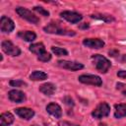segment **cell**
<instances>
[{
	"label": "cell",
	"instance_id": "6da1fadb",
	"mask_svg": "<svg viewBox=\"0 0 126 126\" xmlns=\"http://www.w3.org/2000/svg\"><path fill=\"white\" fill-rule=\"evenodd\" d=\"M92 60L94 64L96 70L100 73H106L111 66L110 61L106 57H104L100 54H94L92 56Z\"/></svg>",
	"mask_w": 126,
	"mask_h": 126
},
{
	"label": "cell",
	"instance_id": "7a4b0ae2",
	"mask_svg": "<svg viewBox=\"0 0 126 126\" xmlns=\"http://www.w3.org/2000/svg\"><path fill=\"white\" fill-rule=\"evenodd\" d=\"M44 32L48 33H56V34H61V35H74L75 32L70 31L66 28H62L58 23H50L46 27H44Z\"/></svg>",
	"mask_w": 126,
	"mask_h": 126
},
{
	"label": "cell",
	"instance_id": "3957f363",
	"mask_svg": "<svg viewBox=\"0 0 126 126\" xmlns=\"http://www.w3.org/2000/svg\"><path fill=\"white\" fill-rule=\"evenodd\" d=\"M16 12H17V14H18L21 18L27 20L28 22H30V23H32V24H37V23L39 22V19H38L34 14H32L30 10H28V9H26V8L18 7V8L16 9Z\"/></svg>",
	"mask_w": 126,
	"mask_h": 126
},
{
	"label": "cell",
	"instance_id": "277c9868",
	"mask_svg": "<svg viewBox=\"0 0 126 126\" xmlns=\"http://www.w3.org/2000/svg\"><path fill=\"white\" fill-rule=\"evenodd\" d=\"M110 112V106L106 103V102H101L99 103L92 112V115L94 117V118H102V117H105L109 114Z\"/></svg>",
	"mask_w": 126,
	"mask_h": 126
},
{
	"label": "cell",
	"instance_id": "5b68a950",
	"mask_svg": "<svg viewBox=\"0 0 126 126\" xmlns=\"http://www.w3.org/2000/svg\"><path fill=\"white\" fill-rule=\"evenodd\" d=\"M78 79L81 83L87 84V85H93V86L99 87L102 84V80L100 79V77L96 75H81Z\"/></svg>",
	"mask_w": 126,
	"mask_h": 126
},
{
	"label": "cell",
	"instance_id": "8992f818",
	"mask_svg": "<svg viewBox=\"0 0 126 126\" xmlns=\"http://www.w3.org/2000/svg\"><path fill=\"white\" fill-rule=\"evenodd\" d=\"M1 46H2V50H3L6 54H8V55H10V56H18V55H20V53H21L20 48H19L18 46L14 45V44H13L11 41H9V40H4V41H2Z\"/></svg>",
	"mask_w": 126,
	"mask_h": 126
},
{
	"label": "cell",
	"instance_id": "52a82bcc",
	"mask_svg": "<svg viewBox=\"0 0 126 126\" xmlns=\"http://www.w3.org/2000/svg\"><path fill=\"white\" fill-rule=\"evenodd\" d=\"M60 16L71 24H77L83 18L81 14L73 12V11H63V12L60 13Z\"/></svg>",
	"mask_w": 126,
	"mask_h": 126
},
{
	"label": "cell",
	"instance_id": "ba28073f",
	"mask_svg": "<svg viewBox=\"0 0 126 126\" xmlns=\"http://www.w3.org/2000/svg\"><path fill=\"white\" fill-rule=\"evenodd\" d=\"M57 64L61 68H64V69H67V70H71V71H77V70L83 69V67H84V65L82 63L73 62V61H67V60H59Z\"/></svg>",
	"mask_w": 126,
	"mask_h": 126
},
{
	"label": "cell",
	"instance_id": "9c48e42d",
	"mask_svg": "<svg viewBox=\"0 0 126 126\" xmlns=\"http://www.w3.org/2000/svg\"><path fill=\"white\" fill-rule=\"evenodd\" d=\"M0 29L3 32H11L15 29V24L10 18L2 16L0 20Z\"/></svg>",
	"mask_w": 126,
	"mask_h": 126
},
{
	"label": "cell",
	"instance_id": "30bf717a",
	"mask_svg": "<svg viewBox=\"0 0 126 126\" xmlns=\"http://www.w3.org/2000/svg\"><path fill=\"white\" fill-rule=\"evenodd\" d=\"M8 96H9V99L13 102H17V103H20V102H23L24 100H26V95L23 92L19 91V90H12L8 93Z\"/></svg>",
	"mask_w": 126,
	"mask_h": 126
},
{
	"label": "cell",
	"instance_id": "8fae6325",
	"mask_svg": "<svg viewBox=\"0 0 126 126\" xmlns=\"http://www.w3.org/2000/svg\"><path fill=\"white\" fill-rule=\"evenodd\" d=\"M83 44L90 48L98 49L104 45V41L99 38H86L83 40Z\"/></svg>",
	"mask_w": 126,
	"mask_h": 126
},
{
	"label": "cell",
	"instance_id": "7c38bea8",
	"mask_svg": "<svg viewBox=\"0 0 126 126\" xmlns=\"http://www.w3.org/2000/svg\"><path fill=\"white\" fill-rule=\"evenodd\" d=\"M15 113L20 116L21 118L23 119H26V120H29L31 118L33 117L34 115V111L31 108H28V107H20V108H16L15 109Z\"/></svg>",
	"mask_w": 126,
	"mask_h": 126
},
{
	"label": "cell",
	"instance_id": "4fadbf2b",
	"mask_svg": "<svg viewBox=\"0 0 126 126\" xmlns=\"http://www.w3.org/2000/svg\"><path fill=\"white\" fill-rule=\"evenodd\" d=\"M46 110L49 114H51L52 116H54L56 118H60L62 116V109L57 103H54V102L49 103L46 106Z\"/></svg>",
	"mask_w": 126,
	"mask_h": 126
},
{
	"label": "cell",
	"instance_id": "5bb4252c",
	"mask_svg": "<svg viewBox=\"0 0 126 126\" xmlns=\"http://www.w3.org/2000/svg\"><path fill=\"white\" fill-rule=\"evenodd\" d=\"M39 91L45 95H52L56 91V87L52 83H45L39 87Z\"/></svg>",
	"mask_w": 126,
	"mask_h": 126
},
{
	"label": "cell",
	"instance_id": "9a60e30c",
	"mask_svg": "<svg viewBox=\"0 0 126 126\" xmlns=\"http://www.w3.org/2000/svg\"><path fill=\"white\" fill-rule=\"evenodd\" d=\"M14 122V116L11 112H4L0 116V125L1 126H8Z\"/></svg>",
	"mask_w": 126,
	"mask_h": 126
},
{
	"label": "cell",
	"instance_id": "2e32d148",
	"mask_svg": "<svg viewBox=\"0 0 126 126\" xmlns=\"http://www.w3.org/2000/svg\"><path fill=\"white\" fill-rule=\"evenodd\" d=\"M18 36L21 37L22 39L26 40V41L31 42V41H33L35 39L36 34L32 31H22V32H19Z\"/></svg>",
	"mask_w": 126,
	"mask_h": 126
},
{
	"label": "cell",
	"instance_id": "e0dca14e",
	"mask_svg": "<svg viewBox=\"0 0 126 126\" xmlns=\"http://www.w3.org/2000/svg\"><path fill=\"white\" fill-rule=\"evenodd\" d=\"M114 116H115V118H121V117L126 116V104L125 103L115 104Z\"/></svg>",
	"mask_w": 126,
	"mask_h": 126
},
{
	"label": "cell",
	"instance_id": "ac0fdd59",
	"mask_svg": "<svg viewBox=\"0 0 126 126\" xmlns=\"http://www.w3.org/2000/svg\"><path fill=\"white\" fill-rule=\"evenodd\" d=\"M30 50H31L32 53L36 54V55H40L41 53L45 52V47H44V45H43L41 42H37V43L32 44V45L30 46Z\"/></svg>",
	"mask_w": 126,
	"mask_h": 126
},
{
	"label": "cell",
	"instance_id": "d6986e66",
	"mask_svg": "<svg viewBox=\"0 0 126 126\" xmlns=\"http://www.w3.org/2000/svg\"><path fill=\"white\" fill-rule=\"evenodd\" d=\"M30 78L32 81H42L47 78V74L42 71H34L30 75Z\"/></svg>",
	"mask_w": 126,
	"mask_h": 126
},
{
	"label": "cell",
	"instance_id": "ffe728a7",
	"mask_svg": "<svg viewBox=\"0 0 126 126\" xmlns=\"http://www.w3.org/2000/svg\"><path fill=\"white\" fill-rule=\"evenodd\" d=\"M51 50H52V52L56 56H66V55H68V51L66 49H64V48H61V47L52 46L51 47Z\"/></svg>",
	"mask_w": 126,
	"mask_h": 126
},
{
	"label": "cell",
	"instance_id": "44dd1931",
	"mask_svg": "<svg viewBox=\"0 0 126 126\" xmlns=\"http://www.w3.org/2000/svg\"><path fill=\"white\" fill-rule=\"evenodd\" d=\"M37 59L39 61H42V62H47V61H49L51 59V55H50V53H48V52L45 51V52L41 53L40 55H38L37 56Z\"/></svg>",
	"mask_w": 126,
	"mask_h": 126
},
{
	"label": "cell",
	"instance_id": "7402d4cb",
	"mask_svg": "<svg viewBox=\"0 0 126 126\" xmlns=\"http://www.w3.org/2000/svg\"><path fill=\"white\" fill-rule=\"evenodd\" d=\"M10 85L12 87H25L27 86V83H25L22 80H12L10 81Z\"/></svg>",
	"mask_w": 126,
	"mask_h": 126
},
{
	"label": "cell",
	"instance_id": "603a6c76",
	"mask_svg": "<svg viewBox=\"0 0 126 126\" xmlns=\"http://www.w3.org/2000/svg\"><path fill=\"white\" fill-rule=\"evenodd\" d=\"M92 18L94 19H99V20H103L105 22H109V21H113V19L110 16H104V15H92Z\"/></svg>",
	"mask_w": 126,
	"mask_h": 126
},
{
	"label": "cell",
	"instance_id": "cb8c5ba5",
	"mask_svg": "<svg viewBox=\"0 0 126 126\" xmlns=\"http://www.w3.org/2000/svg\"><path fill=\"white\" fill-rule=\"evenodd\" d=\"M33 10H34V11H36L37 13L41 14V15H42V16H44V17H48V16H49V12H48V11H46V10H44L42 7H34V8H33Z\"/></svg>",
	"mask_w": 126,
	"mask_h": 126
},
{
	"label": "cell",
	"instance_id": "d4e9b609",
	"mask_svg": "<svg viewBox=\"0 0 126 126\" xmlns=\"http://www.w3.org/2000/svg\"><path fill=\"white\" fill-rule=\"evenodd\" d=\"M58 126H80V125H77V124H74V123H71L68 121H59Z\"/></svg>",
	"mask_w": 126,
	"mask_h": 126
},
{
	"label": "cell",
	"instance_id": "484cf974",
	"mask_svg": "<svg viewBox=\"0 0 126 126\" xmlns=\"http://www.w3.org/2000/svg\"><path fill=\"white\" fill-rule=\"evenodd\" d=\"M64 101H65V103H66L67 105H69V106H73V105H74V100H73L70 96L64 97Z\"/></svg>",
	"mask_w": 126,
	"mask_h": 126
},
{
	"label": "cell",
	"instance_id": "4316f807",
	"mask_svg": "<svg viewBox=\"0 0 126 126\" xmlns=\"http://www.w3.org/2000/svg\"><path fill=\"white\" fill-rule=\"evenodd\" d=\"M117 76L122 79H126V70H120L117 72Z\"/></svg>",
	"mask_w": 126,
	"mask_h": 126
},
{
	"label": "cell",
	"instance_id": "83f0119b",
	"mask_svg": "<svg viewBox=\"0 0 126 126\" xmlns=\"http://www.w3.org/2000/svg\"><path fill=\"white\" fill-rule=\"evenodd\" d=\"M123 94H124V95H126V90H125V91H123Z\"/></svg>",
	"mask_w": 126,
	"mask_h": 126
},
{
	"label": "cell",
	"instance_id": "f1b7e54d",
	"mask_svg": "<svg viewBox=\"0 0 126 126\" xmlns=\"http://www.w3.org/2000/svg\"><path fill=\"white\" fill-rule=\"evenodd\" d=\"M31 126H38V125H36V124H33V125H31Z\"/></svg>",
	"mask_w": 126,
	"mask_h": 126
}]
</instances>
